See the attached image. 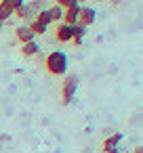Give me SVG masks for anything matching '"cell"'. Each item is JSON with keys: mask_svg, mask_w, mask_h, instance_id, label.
<instances>
[{"mask_svg": "<svg viewBox=\"0 0 143 153\" xmlns=\"http://www.w3.org/2000/svg\"><path fill=\"white\" fill-rule=\"evenodd\" d=\"M44 65H46V71L51 76H65V71H67V57L61 51H53L44 59Z\"/></svg>", "mask_w": 143, "mask_h": 153, "instance_id": "obj_1", "label": "cell"}, {"mask_svg": "<svg viewBox=\"0 0 143 153\" xmlns=\"http://www.w3.org/2000/svg\"><path fill=\"white\" fill-rule=\"evenodd\" d=\"M76 90H78V78L76 76H65V80L61 82V103L70 105L76 97Z\"/></svg>", "mask_w": 143, "mask_h": 153, "instance_id": "obj_2", "label": "cell"}, {"mask_svg": "<svg viewBox=\"0 0 143 153\" xmlns=\"http://www.w3.org/2000/svg\"><path fill=\"white\" fill-rule=\"evenodd\" d=\"M97 19V11L93 7H80V13H78V23L84 25V27H91Z\"/></svg>", "mask_w": 143, "mask_h": 153, "instance_id": "obj_3", "label": "cell"}, {"mask_svg": "<svg viewBox=\"0 0 143 153\" xmlns=\"http://www.w3.org/2000/svg\"><path fill=\"white\" fill-rule=\"evenodd\" d=\"M55 38L59 40V42H72V38H74V30H72V25H67V23H57V32H55Z\"/></svg>", "mask_w": 143, "mask_h": 153, "instance_id": "obj_4", "label": "cell"}, {"mask_svg": "<svg viewBox=\"0 0 143 153\" xmlns=\"http://www.w3.org/2000/svg\"><path fill=\"white\" fill-rule=\"evenodd\" d=\"M15 38L21 42V44H25V42H32V40H36V36H34V32L28 27V23L25 25H17L15 27Z\"/></svg>", "mask_w": 143, "mask_h": 153, "instance_id": "obj_5", "label": "cell"}, {"mask_svg": "<svg viewBox=\"0 0 143 153\" xmlns=\"http://www.w3.org/2000/svg\"><path fill=\"white\" fill-rule=\"evenodd\" d=\"M80 7H82V4H74V7L65 9V11H63V23H67V25L78 23V13H80Z\"/></svg>", "mask_w": 143, "mask_h": 153, "instance_id": "obj_6", "label": "cell"}, {"mask_svg": "<svg viewBox=\"0 0 143 153\" xmlns=\"http://www.w3.org/2000/svg\"><path fill=\"white\" fill-rule=\"evenodd\" d=\"M21 55L25 57V59H30V57H36L38 53H40V44L36 42V40H32V42H25V44H21Z\"/></svg>", "mask_w": 143, "mask_h": 153, "instance_id": "obj_7", "label": "cell"}, {"mask_svg": "<svg viewBox=\"0 0 143 153\" xmlns=\"http://www.w3.org/2000/svg\"><path fill=\"white\" fill-rule=\"evenodd\" d=\"M13 15H15L17 19H21V21H30V19L34 17V15H32V11L28 9V4H23V7H19V9H17V11H15Z\"/></svg>", "mask_w": 143, "mask_h": 153, "instance_id": "obj_8", "label": "cell"}, {"mask_svg": "<svg viewBox=\"0 0 143 153\" xmlns=\"http://www.w3.org/2000/svg\"><path fill=\"white\" fill-rule=\"evenodd\" d=\"M44 4H46V0H30V2H28V9L32 11V15H38L42 9H46Z\"/></svg>", "mask_w": 143, "mask_h": 153, "instance_id": "obj_9", "label": "cell"}, {"mask_svg": "<svg viewBox=\"0 0 143 153\" xmlns=\"http://www.w3.org/2000/svg\"><path fill=\"white\" fill-rule=\"evenodd\" d=\"M63 11H65V9H61V7H57V4L49 9V13H51V19H53V23H61V21H63Z\"/></svg>", "mask_w": 143, "mask_h": 153, "instance_id": "obj_10", "label": "cell"}, {"mask_svg": "<svg viewBox=\"0 0 143 153\" xmlns=\"http://www.w3.org/2000/svg\"><path fill=\"white\" fill-rule=\"evenodd\" d=\"M28 27H30V30L34 32V36H44V34H46V30H49L46 25L38 23L36 19H34V21H30V23H28Z\"/></svg>", "mask_w": 143, "mask_h": 153, "instance_id": "obj_11", "label": "cell"}, {"mask_svg": "<svg viewBox=\"0 0 143 153\" xmlns=\"http://www.w3.org/2000/svg\"><path fill=\"white\" fill-rule=\"evenodd\" d=\"M36 21H38V23H42V25H46V27H49V25H51V23H53V19H51V13H49V9H42V11H40V13H38V15H36Z\"/></svg>", "mask_w": 143, "mask_h": 153, "instance_id": "obj_12", "label": "cell"}, {"mask_svg": "<svg viewBox=\"0 0 143 153\" xmlns=\"http://www.w3.org/2000/svg\"><path fill=\"white\" fill-rule=\"evenodd\" d=\"M11 17H13V11H11L4 2H0V21H4V23H7Z\"/></svg>", "mask_w": 143, "mask_h": 153, "instance_id": "obj_13", "label": "cell"}, {"mask_svg": "<svg viewBox=\"0 0 143 153\" xmlns=\"http://www.w3.org/2000/svg\"><path fill=\"white\" fill-rule=\"evenodd\" d=\"M2 2H4V4H7L13 13H15L19 7H23V4H25V0H2Z\"/></svg>", "mask_w": 143, "mask_h": 153, "instance_id": "obj_14", "label": "cell"}, {"mask_svg": "<svg viewBox=\"0 0 143 153\" xmlns=\"http://www.w3.org/2000/svg\"><path fill=\"white\" fill-rule=\"evenodd\" d=\"M124 138V134L122 132H114V134H109L107 138H105V143H109V145H120V140Z\"/></svg>", "mask_w": 143, "mask_h": 153, "instance_id": "obj_15", "label": "cell"}, {"mask_svg": "<svg viewBox=\"0 0 143 153\" xmlns=\"http://www.w3.org/2000/svg\"><path fill=\"white\" fill-rule=\"evenodd\" d=\"M101 149H103V153H120V147H118V145H109V143H105V140H103V147H101Z\"/></svg>", "mask_w": 143, "mask_h": 153, "instance_id": "obj_16", "label": "cell"}, {"mask_svg": "<svg viewBox=\"0 0 143 153\" xmlns=\"http://www.w3.org/2000/svg\"><path fill=\"white\" fill-rule=\"evenodd\" d=\"M55 4L61 7V9H70V7H74V4H78V2H76V0H55Z\"/></svg>", "mask_w": 143, "mask_h": 153, "instance_id": "obj_17", "label": "cell"}, {"mask_svg": "<svg viewBox=\"0 0 143 153\" xmlns=\"http://www.w3.org/2000/svg\"><path fill=\"white\" fill-rule=\"evenodd\" d=\"M133 153H143V147H135V151Z\"/></svg>", "mask_w": 143, "mask_h": 153, "instance_id": "obj_18", "label": "cell"}, {"mask_svg": "<svg viewBox=\"0 0 143 153\" xmlns=\"http://www.w3.org/2000/svg\"><path fill=\"white\" fill-rule=\"evenodd\" d=\"M2 30H4V21H0V34H2Z\"/></svg>", "mask_w": 143, "mask_h": 153, "instance_id": "obj_19", "label": "cell"}, {"mask_svg": "<svg viewBox=\"0 0 143 153\" xmlns=\"http://www.w3.org/2000/svg\"><path fill=\"white\" fill-rule=\"evenodd\" d=\"M76 2H78V4H84V2H88V0H76Z\"/></svg>", "mask_w": 143, "mask_h": 153, "instance_id": "obj_20", "label": "cell"}, {"mask_svg": "<svg viewBox=\"0 0 143 153\" xmlns=\"http://www.w3.org/2000/svg\"><path fill=\"white\" fill-rule=\"evenodd\" d=\"M112 2H120V0H112Z\"/></svg>", "mask_w": 143, "mask_h": 153, "instance_id": "obj_21", "label": "cell"}]
</instances>
